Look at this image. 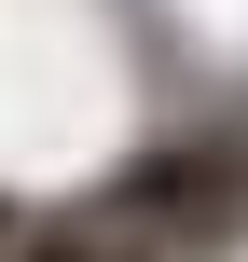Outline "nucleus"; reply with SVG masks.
Masks as SVG:
<instances>
[{"label":"nucleus","instance_id":"obj_1","mask_svg":"<svg viewBox=\"0 0 248 262\" xmlns=\"http://www.w3.org/2000/svg\"><path fill=\"white\" fill-rule=\"evenodd\" d=\"M248 193V138H179V152H138L124 180H97V221L124 235H221Z\"/></svg>","mask_w":248,"mask_h":262},{"label":"nucleus","instance_id":"obj_2","mask_svg":"<svg viewBox=\"0 0 248 262\" xmlns=\"http://www.w3.org/2000/svg\"><path fill=\"white\" fill-rule=\"evenodd\" d=\"M14 262H138V235L97 221V207H69V221H28V249H14Z\"/></svg>","mask_w":248,"mask_h":262}]
</instances>
